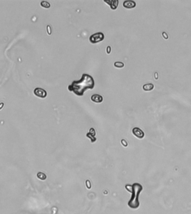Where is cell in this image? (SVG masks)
<instances>
[{"instance_id": "1", "label": "cell", "mask_w": 191, "mask_h": 214, "mask_svg": "<svg viewBox=\"0 0 191 214\" xmlns=\"http://www.w3.org/2000/svg\"><path fill=\"white\" fill-rule=\"evenodd\" d=\"M95 87V81L90 75L83 74L80 80H75L69 85L68 88L78 96H82L88 89H92Z\"/></svg>"}, {"instance_id": "2", "label": "cell", "mask_w": 191, "mask_h": 214, "mask_svg": "<svg viewBox=\"0 0 191 214\" xmlns=\"http://www.w3.org/2000/svg\"><path fill=\"white\" fill-rule=\"evenodd\" d=\"M126 190L132 193L131 197L128 202V205L130 208L136 209L140 205L139 197L140 192L142 190V186L139 183H135L133 185H127L125 186Z\"/></svg>"}, {"instance_id": "3", "label": "cell", "mask_w": 191, "mask_h": 214, "mask_svg": "<svg viewBox=\"0 0 191 214\" xmlns=\"http://www.w3.org/2000/svg\"><path fill=\"white\" fill-rule=\"evenodd\" d=\"M105 38V35L102 32H97L91 35L90 37V41L92 43H96L103 41Z\"/></svg>"}, {"instance_id": "4", "label": "cell", "mask_w": 191, "mask_h": 214, "mask_svg": "<svg viewBox=\"0 0 191 214\" xmlns=\"http://www.w3.org/2000/svg\"><path fill=\"white\" fill-rule=\"evenodd\" d=\"M34 93L36 96L40 98H45L47 96V93L44 89L40 88H35L34 90Z\"/></svg>"}, {"instance_id": "5", "label": "cell", "mask_w": 191, "mask_h": 214, "mask_svg": "<svg viewBox=\"0 0 191 214\" xmlns=\"http://www.w3.org/2000/svg\"><path fill=\"white\" fill-rule=\"evenodd\" d=\"M132 133L135 135V137H136L137 138L139 139H142L144 137L145 134H144V132L137 127H135V128H133L132 129Z\"/></svg>"}, {"instance_id": "6", "label": "cell", "mask_w": 191, "mask_h": 214, "mask_svg": "<svg viewBox=\"0 0 191 214\" xmlns=\"http://www.w3.org/2000/svg\"><path fill=\"white\" fill-rule=\"evenodd\" d=\"M136 2L134 1H125L124 2L123 6L124 7L128 8V9H131L133 8L136 7Z\"/></svg>"}, {"instance_id": "7", "label": "cell", "mask_w": 191, "mask_h": 214, "mask_svg": "<svg viewBox=\"0 0 191 214\" xmlns=\"http://www.w3.org/2000/svg\"><path fill=\"white\" fill-rule=\"evenodd\" d=\"M104 2L107 3L108 5H110L112 10L116 9L118 5V1H117V0H113V1L109 0V1H104Z\"/></svg>"}, {"instance_id": "8", "label": "cell", "mask_w": 191, "mask_h": 214, "mask_svg": "<svg viewBox=\"0 0 191 214\" xmlns=\"http://www.w3.org/2000/svg\"><path fill=\"white\" fill-rule=\"evenodd\" d=\"M91 100L95 103H100L103 101V97L99 94H93L91 96Z\"/></svg>"}, {"instance_id": "9", "label": "cell", "mask_w": 191, "mask_h": 214, "mask_svg": "<svg viewBox=\"0 0 191 214\" xmlns=\"http://www.w3.org/2000/svg\"><path fill=\"white\" fill-rule=\"evenodd\" d=\"M154 88V85L152 83L146 84L144 85L143 86H142V88L145 91H151V90L153 89Z\"/></svg>"}, {"instance_id": "10", "label": "cell", "mask_w": 191, "mask_h": 214, "mask_svg": "<svg viewBox=\"0 0 191 214\" xmlns=\"http://www.w3.org/2000/svg\"><path fill=\"white\" fill-rule=\"evenodd\" d=\"M37 177H38V178H39L41 180H45L46 178V175L44 173H42V172H39V173H38V174H37Z\"/></svg>"}, {"instance_id": "11", "label": "cell", "mask_w": 191, "mask_h": 214, "mask_svg": "<svg viewBox=\"0 0 191 214\" xmlns=\"http://www.w3.org/2000/svg\"><path fill=\"white\" fill-rule=\"evenodd\" d=\"M40 5H41V6L42 7H44L45 8H49L50 7V4L47 1H42L41 2V3H40Z\"/></svg>"}, {"instance_id": "12", "label": "cell", "mask_w": 191, "mask_h": 214, "mask_svg": "<svg viewBox=\"0 0 191 214\" xmlns=\"http://www.w3.org/2000/svg\"><path fill=\"white\" fill-rule=\"evenodd\" d=\"M114 66L117 68H122L124 66V63L122 62L117 61L114 63Z\"/></svg>"}, {"instance_id": "13", "label": "cell", "mask_w": 191, "mask_h": 214, "mask_svg": "<svg viewBox=\"0 0 191 214\" xmlns=\"http://www.w3.org/2000/svg\"><path fill=\"white\" fill-rule=\"evenodd\" d=\"M86 136L88 137V138L90 139L92 143H94L95 141H96V138H95V137H93V135H92L90 133H87L86 134Z\"/></svg>"}, {"instance_id": "14", "label": "cell", "mask_w": 191, "mask_h": 214, "mask_svg": "<svg viewBox=\"0 0 191 214\" xmlns=\"http://www.w3.org/2000/svg\"><path fill=\"white\" fill-rule=\"evenodd\" d=\"M89 133H90L92 135H93V137H95V135H96V131H95V129H94V128H90V132H89Z\"/></svg>"}, {"instance_id": "15", "label": "cell", "mask_w": 191, "mask_h": 214, "mask_svg": "<svg viewBox=\"0 0 191 214\" xmlns=\"http://www.w3.org/2000/svg\"><path fill=\"white\" fill-rule=\"evenodd\" d=\"M46 30H47V32H48V33L49 35H51V27H50L49 25H48V26H46Z\"/></svg>"}, {"instance_id": "16", "label": "cell", "mask_w": 191, "mask_h": 214, "mask_svg": "<svg viewBox=\"0 0 191 214\" xmlns=\"http://www.w3.org/2000/svg\"><path fill=\"white\" fill-rule=\"evenodd\" d=\"M121 144H122V145H123L124 147H127V142L126 141V140H125V139H122V140H121Z\"/></svg>"}, {"instance_id": "17", "label": "cell", "mask_w": 191, "mask_h": 214, "mask_svg": "<svg viewBox=\"0 0 191 214\" xmlns=\"http://www.w3.org/2000/svg\"><path fill=\"white\" fill-rule=\"evenodd\" d=\"M106 51H107V53L108 54H110L111 53V46H108L107 47Z\"/></svg>"}, {"instance_id": "18", "label": "cell", "mask_w": 191, "mask_h": 214, "mask_svg": "<svg viewBox=\"0 0 191 214\" xmlns=\"http://www.w3.org/2000/svg\"><path fill=\"white\" fill-rule=\"evenodd\" d=\"M162 35L165 39H168V35H167V33H166L165 32H163L162 33Z\"/></svg>"}, {"instance_id": "19", "label": "cell", "mask_w": 191, "mask_h": 214, "mask_svg": "<svg viewBox=\"0 0 191 214\" xmlns=\"http://www.w3.org/2000/svg\"><path fill=\"white\" fill-rule=\"evenodd\" d=\"M86 186H87L88 188L89 189L90 188V187H91V185H90V183L89 181H86Z\"/></svg>"}, {"instance_id": "20", "label": "cell", "mask_w": 191, "mask_h": 214, "mask_svg": "<svg viewBox=\"0 0 191 214\" xmlns=\"http://www.w3.org/2000/svg\"><path fill=\"white\" fill-rule=\"evenodd\" d=\"M3 105H4V103H1V104H0V110L2 109L3 108Z\"/></svg>"}]
</instances>
